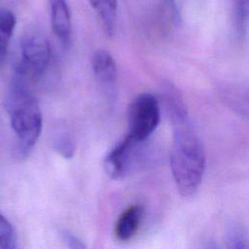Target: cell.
Masks as SVG:
<instances>
[{"label":"cell","mask_w":249,"mask_h":249,"mask_svg":"<svg viewBox=\"0 0 249 249\" xmlns=\"http://www.w3.org/2000/svg\"><path fill=\"white\" fill-rule=\"evenodd\" d=\"M53 148L61 157L65 159L73 158L76 151L75 142L67 136H60L55 139L53 143Z\"/></svg>","instance_id":"14"},{"label":"cell","mask_w":249,"mask_h":249,"mask_svg":"<svg viewBox=\"0 0 249 249\" xmlns=\"http://www.w3.org/2000/svg\"><path fill=\"white\" fill-rule=\"evenodd\" d=\"M90 66L97 82L104 88H111L117 79V65L112 54L104 50L94 51L90 57Z\"/></svg>","instance_id":"7"},{"label":"cell","mask_w":249,"mask_h":249,"mask_svg":"<svg viewBox=\"0 0 249 249\" xmlns=\"http://www.w3.org/2000/svg\"><path fill=\"white\" fill-rule=\"evenodd\" d=\"M144 216V207L131 204L118 217L115 224V235L120 241H128L137 232Z\"/></svg>","instance_id":"8"},{"label":"cell","mask_w":249,"mask_h":249,"mask_svg":"<svg viewBox=\"0 0 249 249\" xmlns=\"http://www.w3.org/2000/svg\"><path fill=\"white\" fill-rule=\"evenodd\" d=\"M17 18L12 11L6 8L0 9V65L3 63L9 49V45L16 28Z\"/></svg>","instance_id":"10"},{"label":"cell","mask_w":249,"mask_h":249,"mask_svg":"<svg viewBox=\"0 0 249 249\" xmlns=\"http://www.w3.org/2000/svg\"><path fill=\"white\" fill-rule=\"evenodd\" d=\"M90 7L96 13L108 35L115 32L118 0H88Z\"/></svg>","instance_id":"9"},{"label":"cell","mask_w":249,"mask_h":249,"mask_svg":"<svg viewBox=\"0 0 249 249\" xmlns=\"http://www.w3.org/2000/svg\"><path fill=\"white\" fill-rule=\"evenodd\" d=\"M173 139L170 169L179 194L190 197L198 191L206 165L203 144L192 125L189 115L171 121Z\"/></svg>","instance_id":"1"},{"label":"cell","mask_w":249,"mask_h":249,"mask_svg":"<svg viewBox=\"0 0 249 249\" xmlns=\"http://www.w3.org/2000/svg\"><path fill=\"white\" fill-rule=\"evenodd\" d=\"M53 33L62 46L67 47L71 39V15L66 0H49Z\"/></svg>","instance_id":"6"},{"label":"cell","mask_w":249,"mask_h":249,"mask_svg":"<svg viewBox=\"0 0 249 249\" xmlns=\"http://www.w3.org/2000/svg\"><path fill=\"white\" fill-rule=\"evenodd\" d=\"M16 249H17V248H16Z\"/></svg>","instance_id":"17"},{"label":"cell","mask_w":249,"mask_h":249,"mask_svg":"<svg viewBox=\"0 0 249 249\" xmlns=\"http://www.w3.org/2000/svg\"><path fill=\"white\" fill-rule=\"evenodd\" d=\"M160 121V105L152 93L137 95L127 108V135L138 143H144L156 130Z\"/></svg>","instance_id":"4"},{"label":"cell","mask_w":249,"mask_h":249,"mask_svg":"<svg viewBox=\"0 0 249 249\" xmlns=\"http://www.w3.org/2000/svg\"><path fill=\"white\" fill-rule=\"evenodd\" d=\"M5 107L16 138L15 154L24 158L36 144L43 127L39 103L27 82L15 76L6 93Z\"/></svg>","instance_id":"2"},{"label":"cell","mask_w":249,"mask_h":249,"mask_svg":"<svg viewBox=\"0 0 249 249\" xmlns=\"http://www.w3.org/2000/svg\"><path fill=\"white\" fill-rule=\"evenodd\" d=\"M60 236L68 249H88L86 243L80 237L68 231H62Z\"/></svg>","instance_id":"15"},{"label":"cell","mask_w":249,"mask_h":249,"mask_svg":"<svg viewBox=\"0 0 249 249\" xmlns=\"http://www.w3.org/2000/svg\"><path fill=\"white\" fill-rule=\"evenodd\" d=\"M203 249H222V247L219 245V243L215 239L211 238L205 242Z\"/></svg>","instance_id":"16"},{"label":"cell","mask_w":249,"mask_h":249,"mask_svg":"<svg viewBox=\"0 0 249 249\" xmlns=\"http://www.w3.org/2000/svg\"><path fill=\"white\" fill-rule=\"evenodd\" d=\"M227 249H248V239L245 231L236 226H231L226 233Z\"/></svg>","instance_id":"11"},{"label":"cell","mask_w":249,"mask_h":249,"mask_svg":"<svg viewBox=\"0 0 249 249\" xmlns=\"http://www.w3.org/2000/svg\"><path fill=\"white\" fill-rule=\"evenodd\" d=\"M143 143L134 141L127 134L106 156L104 169L112 179L124 177L134 164L140 146Z\"/></svg>","instance_id":"5"},{"label":"cell","mask_w":249,"mask_h":249,"mask_svg":"<svg viewBox=\"0 0 249 249\" xmlns=\"http://www.w3.org/2000/svg\"><path fill=\"white\" fill-rule=\"evenodd\" d=\"M0 249H16L14 228L2 213H0Z\"/></svg>","instance_id":"12"},{"label":"cell","mask_w":249,"mask_h":249,"mask_svg":"<svg viewBox=\"0 0 249 249\" xmlns=\"http://www.w3.org/2000/svg\"><path fill=\"white\" fill-rule=\"evenodd\" d=\"M231 12L238 28H244L248 18V0H230Z\"/></svg>","instance_id":"13"},{"label":"cell","mask_w":249,"mask_h":249,"mask_svg":"<svg viewBox=\"0 0 249 249\" xmlns=\"http://www.w3.org/2000/svg\"><path fill=\"white\" fill-rule=\"evenodd\" d=\"M52 50L47 37L38 30H27L20 38L18 55L15 62L16 77L23 81H37L47 71Z\"/></svg>","instance_id":"3"}]
</instances>
